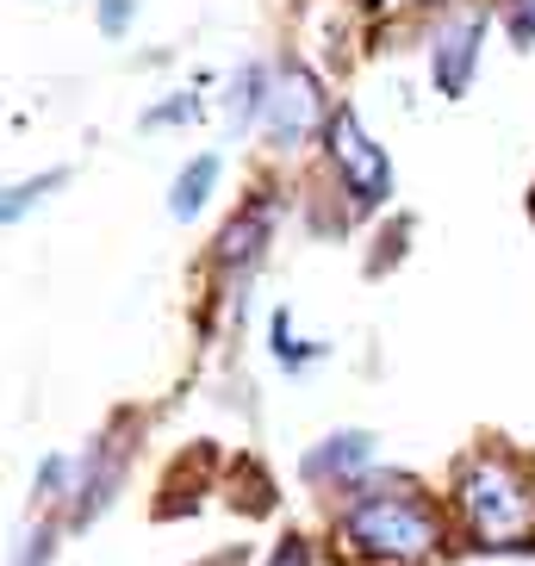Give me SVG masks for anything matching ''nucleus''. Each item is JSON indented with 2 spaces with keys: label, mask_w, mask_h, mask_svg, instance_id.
<instances>
[{
  "label": "nucleus",
  "mask_w": 535,
  "mask_h": 566,
  "mask_svg": "<svg viewBox=\"0 0 535 566\" xmlns=\"http://www.w3.org/2000/svg\"><path fill=\"white\" fill-rule=\"evenodd\" d=\"M374 461H380V436L374 430H336L305 449L300 480L312 492H349V485H361L374 473Z\"/></svg>",
  "instance_id": "obj_6"
},
{
  "label": "nucleus",
  "mask_w": 535,
  "mask_h": 566,
  "mask_svg": "<svg viewBox=\"0 0 535 566\" xmlns=\"http://www.w3.org/2000/svg\"><path fill=\"white\" fill-rule=\"evenodd\" d=\"M262 566H318V560H312V542H305V535H281Z\"/></svg>",
  "instance_id": "obj_16"
},
{
  "label": "nucleus",
  "mask_w": 535,
  "mask_h": 566,
  "mask_svg": "<svg viewBox=\"0 0 535 566\" xmlns=\"http://www.w3.org/2000/svg\"><path fill=\"white\" fill-rule=\"evenodd\" d=\"M318 355H324V349H312V343H293V317L274 312V361H281L286 374H305Z\"/></svg>",
  "instance_id": "obj_12"
},
{
  "label": "nucleus",
  "mask_w": 535,
  "mask_h": 566,
  "mask_svg": "<svg viewBox=\"0 0 535 566\" xmlns=\"http://www.w3.org/2000/svg\"><path fill=\"white\" fill-rule=\"evenodd\" d=\"M268 94H274V75H268V63L237 69V75H231V101H224V113H231V132H250V125H262Z\"/></svg>",
  "instance_id": "obj_9"
},
{
  "label": "nucleus",
  "mask_w": 535,
  "mask_h": 566,
  "mask_svg": "<svg viewBox=\"0 0 535 566\" xmlns=\"http://www.w3.org/2000/svg\"><path fill=\"white\" fill-rule=\"evenodd\" d=\"M125 467H132V442L125 430H106L94 449L82 454V473H75V499L63 511V530H87L94 516H106V504L118 499V485H125Z\"/></svg>",
  "instance_id": "obj_5"
},
{
  "label": "nucleus",
  "mask_w": 535,
  "mask_h": 566,
  "mask_svg": "<svg viewBox=\"0 0 535 566\" xmlns=\"http://www.w3.org/2000/svg\"><path fill=\"white\" fill-rule=\"evenodd\" d=\"M268 231H274V193H255V200L243 206L231 224H224V237H218V250H212L218 274H237V268H250L255 255H262Z\"/></svg>",
  "instance_id": "obj_8"
},
{
  "label": "nucleus",
  "mask_w": 535,
  "mask_h": 566,
  "mask_svg": "<svg viewBox=\"0 0 535 566\" xmlns=\"http://www.w3.org/2000/svg\"><path fill=\"white\" fill-rule=\"evenodd\" d=\"M324 144H331V168H336V181H343V193H349L355 212L386 206V193H392V163H386V150L361 132L355 106H336V113H331Z\"/></svg>",
  "instance_id": "obj_3"
},
{
  "label": "nucleus",
  "mask_w": 535,
  "mask_h": 566,
  "mask_svg": "<svg viewBox=\"0 0 535 566\" xmlns=\"http://www.w3.org/2000/svg\"><path fill=\"white\" fill-rule=\"evenodd\" d=\"M511 32H517L523 44L535 38V0H511Z\"/></svg>",
  "instance_id": "obj_17"
},
{
  "label": "nucleus",
  "mask_w": 535,
  "mask_h": 566,
  "mask_svg": "<svg viewBox=\"0 0 535 566\" xmlns=\"http://www.w3.org/2000/svg\"><path fill=\"white\" fill-rule=\"evenodd\" d=\"M200 118V94H168L162 106L144 113V132H168V125H193Z\"/></svg>",
  "instance_id": "obj_13"
},
{
  "label": "nucleus",
  "mask_w": 535,
  "mask_h": 566,
  "mask_svg": "<svg viewBox=\"0 0 535 566\" xmlns=\"http://www.w3.org/2000/svg\"><path fill=\"white\" fill-rule=\"evenodd\" d=\"M218 168H224V163H218L212 150L193 156V163L175 175V187H168V212H175V218H193V212H200V206L212 200V187H218Z\"/></svg>",
  "instance_id": "obj_10"
},
{
  "label": "nucleus",
  "mask_w": 535,
  "mask_h": 566,
  "mask_svg": "<svg viewBox=\"0 0 535 566\" xmlns=\"http://www.w3.org/2000/svg\"><path fill=\"white\" fill-rule=\"evenodd\" d=\"M51 554H56V523H44V530H32L19 542V554L7 566H51Z\"/></svg>",
  "instance_id": "obj_14"
},
{
  "label": "nucleus",
  "mask_w": 535,
  "mask_h": 566,
  "mask_svg": "<svg viewBox=\"0 0 535 566\" xmlns=\"http://www.w3.org/2000/svg\"><path fill=\"white\" fill-rule=\"evenodd\" d=\"M480 44H485V13L468 7L454 13L442 32H436V51H430V75H436V94L442 101H461L473 87V69H480Z\"/></svg>",
  "instance_id": "obj_7"
},
{
  "label": "nucleus",
  "mask_w": 535,
  "mask_h": 566,
  "mask_svg": "<svg viewBox=\"0 0 535 566\" xmlns=\"http://www.w3.org/2000/svg\"><path fill=\"white\" fill-rule=\"evenodd\" d=\"M132 13H137V0H94V25H101L106 38L132 32Z\"/></svg>",
  "instance_id": "obj_15"
},
{
  "label": "nucleus",
  "mask_w": 535,
  "mask_h": 566,
  "mask_svg": "<svg viewBox=\"0 0 535 566\" xmlns=\"http://www.w3.org/2000/svg\"><path fill=\"white\" fill-rule=\"evenodd\" d=\"M331 542L349 566H436L454 542L449 504H436L418 480L374 467L343 492L331 516Z\"/></svg>",
  "instance_id": "obj_1"
},
{
  "label": "nucleus",
  "mask_w": 535,
  "mask_h": 566,
  "mask_svg": "<svg viewBox=\"0 0 535 566\" xmlns=\"http://www.w3.org/2000/svg\"><path fill=\"white\" fill-rule=\"evenodd\" d=\"M318 125H331L324 113V94H318V75L305 63H286L274 75V94H268V113H262V132L274 150H300L318 137Z\"/></svg>",
  "instance_id": "obj_4"
},
{
  "label": "nucleus",
  "mask_w": 535,
  "mask_h": 566,
  "mask_svg": "<svg viewBox=\"0 0 535 566\" xmlns=\"http://www.w3.org/2000/svg\"><path fill=\"white\" fill-rule=\"evenodd\" d=\"M56 187H69V168H51V175H32V181H19L13 193L0 200V218H7V224H19V218L32 212L38 200H51Z\"/></svg>",
  "instance_id": "obj_11"
},
{
  "label": "nucleus",
  "mask_w": 535,
  "mask_h": 566,
  "mask_svg": "<svg viewBox=\"0 0 535 566\" xmlns=\"http://www.w3.org/2000/svg\"><path fill=\"white\" fill-rule=\"evenodd\" d=\"M449 523L473 554H535V467L511 449H473L449 473Z\"/></svg>",
  "instance_id": "obj_2"
}]
</instances>
